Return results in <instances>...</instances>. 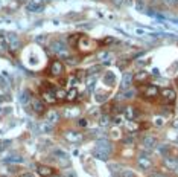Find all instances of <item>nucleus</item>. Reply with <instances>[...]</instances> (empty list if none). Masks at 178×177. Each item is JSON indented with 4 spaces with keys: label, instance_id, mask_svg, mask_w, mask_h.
Here are the masks:
<instances>
[{
    "label": "nucleus",
    "instance_id": "nucleus-1",
    "mask_svg": "<svg viewBox=\"0 0 178 177\" xmlns=\"http://www.w3.org/2000/svg\"><path fill=\"white\" fill-rule=\"evenodd\" d=\"M49 50H52L53 54H58V55L64 57V58L69 57V54H67L69 47L66 44V41H62V40H53V41H50L49 43Z\"/></svg>",
    "mask_w": 178,
    "mask_h": 177
},
{
    "label": "nucleus",
    "instance_id": "nucleus-2",
    "mask_svg": "<svg viewBox=\"0 0 178 177\" xmlns=\"http://www.w3.org/2000/svg\"><path fill=\"white\" fill-rule=\"evenodd\" d=\"M95 148L101 150V151H104V153H107L108 156H111L113 151H114V145H113V142L110 141L108 138H105V136H102V138H99V139L96 141Z\"/></svg>",
    "mask_w": 178,
    "mask_h": 177
},
{
    "label": "nucleus",
    "instance_id": "nucleus-3",
    "mask_svg": "<svg viewBox=\"0 0 178 177\" xmlns=\"http://www.w3.org/2000/svg\"><path fill=\"white\" fill-rule=\"evenodd\" d=\"M5 43H6V46H8V49H9L11 52H17V50L20 49V46H22L20 38L17 37V34H14V32L5 34Z\"/></svg>",
    "mask_w": 178,
    "mask_h": 177
},
{
    "label": "nucleus",
    "instance_id": "nucleus-4",
    "mask_svg": "<svg viewBox=\"0 0 178 177\" xmlns=\"http://www.w3.org/2000/svg\"><path fill=\"white\" fill-rule=\"evenodd\" d=\"M64 73V63L61 60H53L49 66V75L50 76H61Z\"/></svg>",
    "mask_w": 178,
    "mask_h": 177
},
{
    "label": "nucleus",
    "instance_id": "nucleus-5",
    "mask_svg": "<svg viewBox=\"0 0 178 177\" xmlns=\"http://www.w3.org/2000/svg\"><path fill=\"white\" fill-rule=\"evenodd\" d=\"M142 96L145 99H155L157 96H160V89L154 84H148L142 90Z\"/></svg>",
    "mask_w": 178,
    "mask_h": 177
},
{
    "label": "nucleus",
    "instance_id": "nucleus-6",
    "mask_svg": "<svg viewBox=\"0 0 178 177\" xmlns=\"http://www.w3.org/2000/svg\"><path fill=\"white\" fill-rule=\"evenodd\" d=\"M160 96H161V99H163L166 104H172V102H175V99H177V92H175L172 87H165V89L160 90Z\"/></svg>",
    "mask_w": 178,
    "mask_h": 177
},
{
    "label": "nucleus",
    "instance_id": "nucleus-7",
    "mask_svg": "<svg viewBox=\"0 0 178 177\" xmlns=\"http://www.w3.org/2000/svg\"><path fill=\"white\" fill-rule=\"evenodd\" d=\"M31 107H32L34 113L38 115V116H41V115H44V113H46V104H44V102H43V99H40V98L32 96V99H31Z\"/></svg>",
    "mask_w": 178,
    "mask_h": 177
},
{
    "label": "nucleus",
    "instance_id": "nucleus-8",
    "mask_svg": "<svg viewBox=\"0 0 178 177\" xmlns=\"http://www.w3.org/2000/svg\"><path fill=\"white\" fill-rule=\"evenodd\" d=\"M64 139L70 143H79V142L84 141V134L76 130H67L64 133Z\"/></svg>",
    "mask_w": 178,
    "mask_h": 177
},
{
    "label": "nucleus",
    "instance_id": "nucleus-9",
    "mask_svg": "<svg viewBox=\"0 0 178 177\" xmlns=\"http://www.w3.org/2000/svg\"><path fill=\"white\" fill-rule=\"evenodd\" d=\"M132 83H134V75H132L131 72H125V73L122 75V80H120V92L131 89Z\"/></svg>",
    "mask_w": 178,
    "mask_h": 177
},
{
    "label": "nucleus",
    "instance_id": "nucleus-10",
    "mask_svg": "<svg viewBox=\"0 0 178 177\" xmlns=\"http://www.w3.org/2000/svg\"><path fill=\"white\" fill-rule=\"evenodd\" d=\"M142 145L146 150H154L155 147L158 145V139L154 134H146V136L142 138Z\"/></svg>",
    "mask_w": 178,
    "mask_h": 177
},
{
    "label": "nucleus",
    "instance_id": "nucleus-11",
    "mask_svg": "<svg viewBox=\"0 0 178 177\" xmlns=\"http://www.w3.org/2000/svg\"><path fill=\"white\" fill-rule=\"evenodd\" d=\"M93 44H95V43H93V41H91L88 37L81 35L79 41H78V46H76V49H79L81 52H88V50H91Z\"/></svg>",
    "mask_w": 178,
    "mask_h": 177
},
{
    "label": "nucleus",
    "instance_id": "nucleus-12",
    "mask_svg": "<svg viewBox=\"0 0 178 177\" xmlns=\"http://www.w3.org/2000/svg\"><path fill=\"white\" fill-rule=\"evenodd\" d=\"M41 99H43V102L46 104H55L58 99H57V96H55V90L50 87V89H47V90H43L41 92Z\"/></svg>",
    "mask_w": 178,
    "mask_h": 177
},
{
    "label": "nucleus",
    "instance_id": "nucleus-13",
    "mask_svg": "<svg viewBox=\"0 0 178 177\" xmlns=\"http://www.w3.org/2000/svg\"><path fill=\"white\" fill-rule=\"evenodd\" d=\"M137 166H139L142 171H149V169L152 168V160H151V157L139 156V157H137Z\"/></svg>",
    "mask_w": 178,
    "mask_h": 177
},
{
    "label": "nucleus",
    "instance_id": "nucleus-14",
    "mask_svg": "<svg viewBox=\"0 0 178 177\" xmlns=\"http://www.w3.org/2000/svg\"><path fill=\"white\" fill-rule=\"evenodd\" d=\"M37 174L41 177H52L55 174V168L49 165H37Z\"/></svg>",
    "mask_w": 178,
    "mask_h": 177
},
{
    "label": "nucleus",
    "instance_id": "nucleus-15",
    "mask_svg": "<svg viewBox=\"0 0 178 177\" xmlns=\"http://www.w3.org/2000/svg\"><path fill=\"white\" fill-rule=\"evenodd\" d=\"M163 165L166 166L169 171H177L178 168V159L174 156H166L163 157Z\"/></svg>",
    "mask_w": 178,
    "mask_h": 177
},
{
    "label": "nucleus",
    "instance_id": "nucleus-16",
    "mask_svg": "<svg viewBox=\"0 0 178 177\" xmlns=\"http://www.w3.org/2000/svg\"><path fill=\"white\" fill-rule=\"evenodd\" d=\"M61 119V113L58 110H49L47 115H46V122L52 124V125H57Z\"/></svg>",
    "mask_w": 178,
    "mask_h": 177
},
{
    "label": "nucleus",
    "instance_id": "nucleus-17",
    "mask_svg": "<svg viewBox=\"0 0 178 177\" xmlns=\"http://www.w3.org/2000/svg\"><path fill=\"white\" fill-rule=\"evenodd\" d=\"M3 162L8 164V165H14V164H22V162H24V159H23V156H20L18 153H11L8 157L3 159Z\"/></svg>",
    "mask_w": 178,
    "mask_h": 177
},
{
    "label": "nucleus",
    "instance_id": "nucleus-18",
    "mask_svg": "<svg viewBox=\"0 0 178 177\" xmlns=\"http://www.w3.org/2000/svg\"><path fill=\"white\" fill-rule=\"evenodd\" d=\"M123 116L128 119V121H134V119L139 116V110L132 106L125 107V108H123Z\"/></svg>",
    "mask_w": 178,
    "mask_h": 177
},
{
    "label": "nucleus",
    "instance_id": "nucleus-19",
    "mask_svg": "<svg viewBox=\"0 0 178 177\" xmlns=\"http://www.w3.org/2000/svg\"><path fill=\"white\" fill-rule=\"evenodd\" d=\"M137 95V90L136 89H128V90H123V92H120V93L117 95V99L119 101H125V99H132L134 96Z\"/></svg>",
    "mask_w": 178,
    "mask_h": 177
},
{
    "label": "nucleus",
    "instance_id": "nucleus-20",
    "mask_svg": "<svg viewBox=\"0 0 178 177\" xmlns=\"http://www.w3.org/2000/svg\"><path fill=\"white\" fill-rule=\"evenodd\" d=\"M18 99H20V104L23 107L29 106L31 104V99H32V95L29 93V90H26L24 89L23 92H20V96H18Z\"/></svg>",
    "mask_w": 178,
    "mask_h": 177
},
{
    "label": "nucleus",
    "instance_id": "nucleus-21",
    "mask_svg": "<svg viewBox=\"0 0 178 177\" xmlns=\"http://www.w3.org/2000/svg\"><path fill=\"white\" fill-rule=\"evenodd\" d=\"M26 9L31 12H41L44 9V3H37V2H27Z\"/></svg>",
    "mask_w": 178,
    "mask_h": 177
},
{
    "label": "nucleus",
    "instance_id": "nucleus-22",
    "mask_svg": "<svg viewBox=\"0 0 178 177\" xmlns=\"http://www.w3.org/2000/svg\"><path fill=\"white\" fill-rule=\"evenodd\" d=\"M102 81H104V84H105V86H108V87H113V86L116 84V75H114V72H107V73L104 75Z\"/></svg>",
    "mask_w": 178,
    "mask_h": 177
},
{
    "label": "nucleus",
    "instance_id": "nucleus-23",
    "mask_svg": "<svg viewBox=\"0 0 178 177\" xmlns=\"http://www.w3.org/2000/svg\"><path fill=\"white\" fill-rule=\"evenodd\" d=\"M97 58L101 61V64H110L111 63V60H113V54L111 52H108V50H104V52H101L99 55H97Z\"/></svg>",
    "mask_w": 178,
    "mask_h": 177
},
{
    "label": "nucleus",
    "instance_id": "nucleus-24",
    "mask_svg": "<svg viewBox=\"0 0 178 177\" xmlns=\"http://www.w3.org/2000/svg\"><path fill=\"white\" fill-rule=\"evenodd\" d=\"M155 151L160 154V156L166 157V156H169V151H171V145H169V143H158V145L155 147Z\"/></svg>",
    "mask_w": 178,
    "mask_h": 177
},
{
    "label": "nucleus",
    "instance_id": "nucleus-25",
    "mask_svg": "<svg viewBox=\"0 0 178 177\" xmlns=\"http://www.w3.org/2000/svg\"><path fill=\"white\" fill-rule=\"evenodd\" d=\"M110 124H113V118H111L108 113L101 115V118H99V127H102V128H107Z\"/></svg>",
    "mask_w": 178,
    "mask_h": 177
},
{
    "label": "nucleus",
    "instance_id": "nucleus-26",
    "mask_svg": "<svg viewBox=\"0 0 178 177\" xmlns=\"http://www.w3.org/2000/svg\"><path fill=\"white\" fill-rule=\"evenodd\" d=\"M78 95H79V90L76 89V87H70L69 90H67V95H66V101H76L78 99Z\"/></svg>",
    "mask_w": 178,
    "mask_h": 177
},
{
    "label": "nucleus",
    "instance_id": "nucleus-27",
    "mask_svg": "<svg viewBox=\"0 0 178 177\" xmlns=\"http://www.w3.org/2000/svg\"><path fill=\"white\" fill-rule=\"evenodd\" d=\"M91 154H93V157H95V159L102 160V162H108V159H110V156H108L107 153H104V151H101V150H97V148H95Z\"/></svg>",
    "mask_w": 178,
    "mask_h": 177
},
{
    "label": "nucleus",
    "instance_id": "nucleus-28",
    "mask_svg": "<svg viewBox=\"0 0 178 177\" xmlns=\"http://www.w3.org/2000/svg\"><path fill=\"white\" fill-rule=\"evenodd\" d=\"M64 116L66 118H75V116H78L79 115V108H76V107H67V108H64Z\"/></svg>",
    "mask_w": 178,
    "mask_h": 177
},
{
    "label": "nucleus",
    "instance_id": "nucleus-29",
    "mask_svg": "<svg viewBox=\"0 0 178 177\" xmlns=\"http://www.w3.org/2000/svg\"><path fill=\"white\" fill-rule=\"evenodd\" d=\"M107 166H108V169L111 171V174L116 177H117L119 174H120V171L123 169V166H120V164H114V162H110Z\"/></svg>",
    "mask_w": 178,
    "mask_h": 177
},
{
    "label": "nucleus",
    "instance_id": "nucleus-30",
    "mask_svg": "<svg viewBox=\"0 0 178 177\" xmlns=\"http://www.w3.org/2000/svg\"><path fill=\"white\" fill-rule=\"evenodd\" d=\"M148 78H149V73H148V72H145V70L139 72V73H136V75H134V81H136V83H139V84L148 81Z\"/></svg>",
    "mask_w": 178,
    "mask_h": 177
},
{
    "label": "nucleus",
    "instance_id": "nucleus-31",
    "mask_svg": "<svg viewBox=\"0 0 178 177\" xmlns=\"http://www.w3.org/2000/svg\"><path fill=\"white\" fill-rule=\"evenodd\" d=\"M107 99H108V95L107 93H102L101 90H96V93H95V101H96V102L102 104V102H105Z\"/></svg>",
    "mask_w": 178,
    "mask_h": 177
},
{
    "label": "nucleus",
    "instance_id": "nucleus-32",
    "mask_svg": "<svg viewBox=\"0 0 178 177\" xmlns=\"http://www.w3.org/2000/svg\"><path fill=\"white\" fill-rule=\"evenodd\" d=\"M117 177H136V173L132 169H130V168H123Z\"/></svg>",
    "mask_w": 178,
    "mask_h": 177
},
{
    "label": "nucleus",
    "instance_id": "nucleus-33",
    "mask_svg": "<svg viewBox=\"0 0 178 177\" xmlns=\"http://www.w3.org/2000/svg\"><path fill=\"white\" fill-rule=\"evenodd\" d=\"M76 125L79 128H87L88 127V118H79L76 121Z\"/></svg>",
    "mask_w": 178,
    "mask_h": 177
},
{
    "label": "nucleus",
    "instance_id": "nucleus-34",
    "mask_svg": "<svg viewBox=\"0 0 178 177\" xmlns=\"http://www.w3.org/2000/svg\"><path fill=\"white\" fill-rule=\"evenodd\" d=\"M12 142L9 139H6V141H0V153H3V151H6L9 147H11Z\"/></svg>",
    "mask_w": 178,
    "mask_h": 177
},
{
    "label": "nucleus",
    "instance_id": "nucleus-35",
    "mask_svg": "<svg viewBox=\"0 0 178 177\" xmlns=\"http://www.w3.org/2000/svg\"><path fill=\"white\" fill-rule=\"evenodd\" d=\"M122 142H123L125 145H132V143L136 142V138H134V134H126V136L122 139Z\"/></svg>",
    "mask_w": 178,
    "mask_h": 177
},
{
    "label": "nucleus",
    "instance_id": "nucleus-36",
    "mask_svg": "<svg viewBox=\"0 0 178 177\" xmlns=\"http://www.w3.org/2000/svg\"><path fill=\"white\" fill-rule=\"evenodd\" d=\"M66 95H67V90H64V89H57L55 90L57 99H66Z\"/></svg>",
    "mask_w": 178,
    "mask_h": 177
},
{
    "label": "nucleus",
    "instance_id": "nucleus-37",
    "mask_svg": "<svg viewBox=\"0 0 178 177\" xmlns=\"http://www.w3.org/2000/svg\"><path fill=\"white\" fill-rule=\"evenodd\" d=\"M152 122H154V125H155V127L161 128V127L165 125V118H161V116H155Z\"/></svg>",
    "mask_w": 178,
    "mask_h": 177
},
{
    "label": "nucleus",
    "instance_id": "nucleus-38",
    "mask_svg": "<svg viewBox=\"0 0 178 177\" xmlns=\"http://www.w3.org/2000/svg\"><path fill=\"white\" fill-rule=\"evenodd\" d=\"M113 124H114L116 127L122 125V124H123V116H122V115H116V116L113 118Z\"/></svg>",
    "mask_w": 178,
    "mask_h": 177
},
{
    "label": "nucleus",
    "instance_id": "nucleus-39",
    "mask_svg": "<svg viewBox=\"0 0 178 177\" xmlns=\"http://www.w3.org/2000/svg\"><path fill=\"white\" fill-rule=\"evenodd\" d=\"M41 130L44 131V133H52V130H53V125H52V124H49V122H44V124L41 125Z\"/></svg>",
    "mask_w": 178,
    "mask_h": 177
},
{
    "label": "nucleus",
    "instance_id": "nucleus-40",
    "mask_svg": "<svg viewBox=\"0 0 178 177\" xmlns=\"http://www.w3.org/2000/svg\"><path fill=\"white\" fill-rule=\"evenodd\" d=\"M126 125H128V130H130V131H137L139 128H140V127H139V124H136L134 121H130Z\"/></svg>",
    "mask_w": 178,
    "mask_h": 177
},
{
    "label": "nucleus",
    "instance_id": "nucleus-41",
    "mask_svg": "<svg viewBox=\"0 0 178 177\" xmlns=\"http://www.w3.org/2000/svg\"><path fill=\"white\" fill-rule=\"evenodd\" d=\"M62 176H64V177H78V174H76V171H75V169L67 168V169H66V173H64Z\"/></svg>",
    "mask_w": 178,
    "mask_h": 177
},
{
    "label": "nucleus",
    "instance_id": "nucleus-42",
    "mask_svg": "<svg viewBox=\"0 0 178 177\" xmlns=\"http://www.w3.org/2000/svg\"><path fill=\"white\" fill-rule=\"evenodd\" d=\"M66 61H67L70 66H75V64H78V61H79V60L76 58V57H67V58H66Z\"/></svg>",
    "mask_w": 178,
    "mask_h": 177
},
{
    "label": "nucleus",
    "instance_id": "nucleus-43",
    "mask_svg": "<svg viewBox=\"0 0 178 177\" xmlns=\"http://www.w3.org/2000/svg\"><path fill=\"white\" fill-rule=\"evenodd\" d=\"M18 177H37V176H35V173H32V171H24Z\"/></svg>",
    "mask_w": 178,
    "mask_h": 177
},
{
    "label": "nucleus",
    "instance_id": "nucleus-44",
    "mask_svg": "<svg viewBox=\"0 0 178 177\" xmlns=\"http://www.w3.org/2000/svg\"><path fill=\"white\" fill-rule=\"evenodd\" d=\"M114 40H113V37H107V40H104V41H99V44H110V43H113Z\"/></svg>",
    "mask_w": 178,
    "mask_h": 177
},
{
    "label": "nucleus",
    "instance_id": "nucleus-45",
    "mask_svg": "<svg viewBox=\"0 0 178 177\" xmlns=\"http://www.w3.org/2000/svg\"><path fill=\"white\" fill-rule=\"evenodd\" d=\"M110 2H111L113 5H116V6H122L125 0H110Z\"/></svg>",
    "mask_w": 178,
    "mask_h": 177
},
{
    "label": "nucleus",
    "instance_id": "nucleus-46",
    "mask_svg": "<svg viewBox=\"0 0 178 177\" xmlns=\"http://www.w3.org/2000/svg\"><path fill=\"white\" fill-rule=\"evenodd\" d=\"M110 134H111L113 138H119V130L117 128H113V130L110 131Z\"/></svg>",
    "mask_w": 178,
    "mask_h": 177
},
{
    "label": "nucleus",
    "instance_id": "nucleus-47",
    "mask_svg": "<svg viewBox=\"0 0 178 177\" xmlns=\"http://www.w3.org/2000/svg\"><path fill=\"white\" fill-rule=\"evenodd\" d=\"M166 3L171 6H178V0H166Z\"/></svg>",
    "mask_w": 178,
    "mask_h": 177
},
{
    "label": "nucleus",
    "instance_id": "nucleus-48",
    "mask_svg": "<svg viewBox=\"0 0 178 177\" xmlns=\"http://www.w3.org/2000/svg\"><path fill=\"white\" fill-rule=\"evenodd\" d=\"M151 177H167V176L161 174V173H151Z\"/></svg>",
    "mask_w": 178,
    "mask_h": 177
},
{
    "label": "nucleus",
    "instance_id": "nucleus-49",
    "mask_svg": "<svg viewBox=\"0 0 178 177\" xmlns=\"http://www.w3.org/2000/svg\"><path fill=\"white\" fill-rule=\"evenodd\" d=\"M172 127H174V128H175V130H178V118L175 119V121H174V122H172Z\"/></svg>",
    "mask_w": 178,
    "mask_h": 177
},
{
    "label": "nucleus",
    "instance_id": "nucleus-50",
    "mask_svg": "<svg viewBox=\"0 0 178 177\" xmlns=\"http://www.w3.org/2000/svg\"><path fill=\"white\" fill-rule=\"evenodd\" d=\"M136 6H137L139 9H143V3H142V2H140V0H139V2L136 3Z\"/></svg>",
    "mask_w": 178,
    "mask_h": 177
},
{
    "label": "nucleus",
    "instance_id": "nucleus-51",
    "mask_svg": "<svg viewBox=\"0 0 178 177\" xmlns=\"http://www.w3.org/2000/svg\"><path fill=\"white\" fill-rule=\"evenodd\" d=\"M52 177H64V176H62V174H53Z\"/></svg>",
    "mask_w": 178,
    "mask_h": 177
},
{
    "label": "nucleus",
    "instance_id": "nucleus-52",
    "mask_svg": "<svg viewBox=\"0 0 178 177\" xmlns=\"http://www.w3.org/2000/svg\"><path fill=\"white\" fill-rule=\"evenodd\" d=\"M2 177H8V176H2Z\"/></svg>",
    "mask_w": 178,
    "mask_h": 177
},
{
    "label": "nucleus",
    "instance_id": "nucleus-53",
    "mask_svg": "<svg viewBox=\"0 0 178 177\" xmlns=\"http://www.w3.org/2000/svg\"><path fill=\"white\" fill-rule=\"evenodd\" d=\"M177 159H178V157H177Z\"/></svg>",
    "mask_w": 178,
    "mask_h": 177
}]
</instances>
